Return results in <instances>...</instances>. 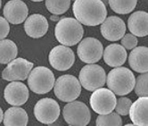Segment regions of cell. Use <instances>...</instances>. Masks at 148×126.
<instances>
[{"label":"cell","mask_w":148,"mask_h":126,"mask_svg":"<svg viewBox=\"0 0 148 126\" xmlns=\"http://www.w3.org/2000/svg\"><path fill=\"white\" fill-rule=\"evenodd\" d=\"M148 98L141 97L131 104L129 115L132 123L136 126L148 125Z\"/></svg>","instance_id":"cell-18"},{"label":"cell","mask_w":148,"mask_h":126,"mask_svg":"<svg viewBox=\"0 0 148 126\" xmlns=\"http://www.w3.org/2000/svg\"><path fill=\"white\" fill-rule=\"evenodd\" d=\"M33 68V63H31L24 58H14L2 72V77L8 81H25L30 71Z\"/></svg>","instance_id":"cell-11"},{"label":"cell","mask_w":148,"mask_h":126,"mask_svg":"<svg viewBox=\"0 0 148 126\" xmlns=\"http://www.w3.org/2000/svg\"><path fill=\"white\" fill-rule=\"evenodd\" d=\"M96 124L97 126H121L122 125V119L117 113L111 112L107 114H99L97 118Z\"/></svg>","instance_id":"cell-25"},{"label":"cell","mask_w":148,"mask_h":126,"mask_svg":"<svg viewBox=\"0 0 148 126\" xmlns=\"http://www.w3.org/2000/svg\"><path fill=\"white\" fill-rule=\"evenodd\" d=\"M50 19L53 21V22H56V21H59V15H56V14H53Z\"/></svg>","instance_id":"cell-30"},{"label":"cell","mask_w":148,"mask_h":126,"mask_svg":"<svg viewBox=\"0 0 148 126\" xmlns=\"http://www.w3.org/2000/svg\"><path fill=\"white\" fill-rule=\"evenodd\" d=\"M29 96V90L24 83L20 81H11L4 90L5 100L11 106L20 107L24 105Z\"/></svg>","instance_id":"cell-14"},{"label":"cell","mask_w":148,"mask_h":126,"mask_svg":"<svg viewBox=\"0 0 148 126\" xmlns=\"http://www.w3.org/2000/svg\"><path fill=\"white\" fill-rule=\"evenodd\" d=\"M101 34L109 41H117L126 33V24L124 21L118 16H109L101 23Z\"/></svg>","instance_id":"cell-13"},{"label":"cell","mask_w":148,"mask_h":126,"mask_svg":"<svg viewBox=\"0 0 148 126\" xmlns=\"http://www.w3.org/2000/svg\"><path fill=\"white\" fill-rule=\"evenodd\" d=\"M31 1H33V2H41V1H43V0H31Z\"/></svg>","instance_id":"cell-32"},{"label":"cell","mask_w":148,"mask_h":126,"mask_svg":"<svg viewBox=\"0 0 148 126\" xmlns=\"http://www.w3.org/2000/svg\"><path fill=\"white\" fill-rule=\"evenodd\" d=\"M55 95L62 102H71L76 100L81 93L79 81L73 75L64 74L55 81Z\"/></svg>","instance_id":"cell-5"},{"label":"cell","mask_w":148,"mask_h":126,"mask_svg":"<svg viewBox=\"0 0 148 126\" xmlns=\"http://www.w3.org/2000/svg\"><path fill=\"white\" fill-rule=\"evenodd\" d=\"M73 1H75V0H73Z\"/></svg>","instance_id":"cell-34"},{"label":"cell","mask_w":148,"mask_h":126,"mask_svg":"<svg viewBox=\"0 0 148 126\" xmlns=\"http://www.w3.org/2000/svg\"><path fill=\"white\" fill-rule=\"evenodd\" d=\"M132 101L128 98H120L119 99L116 100V106H115V110L116 113L120 115H126L129 114L130 108L131 107Z\"/></svg>","instance_id":"cell-27"},{"label":"cell","mask_w":148,"mask_h":126,"mask_svg":"<svg viewBox=\"0 0 148 126\" xmlns=\"http://www.w3.org/2000/svg\"><path fill=\"white\" fill-rule=\"evenodd\" d=\"M18 48L14 41L10 39L0 40V64L6 65L17 57Z\"/></svg>","instance_id":"cell-22"},{"label":"cell","mask_w":148,"mask_h":126,"mask_svg":"<svg viewBox=\"0 0 148 126\" xmlns=\"http://www.w3.org/2000/svg\"><path fill=\"white\" fill-rule=\"evenodd\" d=\"M63 118L71 126H86L91 119V113L88 106L80 101H71L63 107Z\"/></svg>","instance_id":"cell-7"},{"label":"cell","mask_w":148,"mask_h":126,"mask_svg":"<svg viewBox=\"0 0 148 126\" xmlns=\"http://www.w3.org/2000/svg\"><path fill=\"white\" fill-rule=\"evenodd\" d=\"M28 85L36 94H47L55 85V75L45 66H38L30 71L28 76Z\"/></svg>","instance_id":"cell-4"},{"label":"cell","mask_w":148,"mask_h":126,"mask_svg":"<svg viewBox=\"0 0 148 126\" xmlns=\"http://www.w3.org/2000/svg\"><path fill=\"white\" fill-rule=\"evenodd\" d=\"M45 5L51 14L60 15L69 10L71 0H46Z\"/></svg>","instance_id":"cell-24"},{"label":"cell","mask_w":148,"mask_h":126,"mask_svg":"<svg viewBox=\"0 0 148 126\" xmlns=\"http://www.w3.org/2000/svg\"><path fill=\"white\" fill-rule=\"evenodd\" d=\"M28 120L27 112L23 108L14 106L7 109L3 117V123L5 126H26Z\"/></svg>","instance_id":"cell-21"},{"label":"cell","mask_w":148,"mask_h":126,"mask_svg":"<svg viewBox=\"0 0 148 126\" xmlns=\"http://www.w3.org/2000/svg\"><path fill=\"white\" fill-rule=\"evenodd\" d=\"M48 59L53 68L62 72L71 68L75 62V55L69 47L60 45L50 51Z\"/></svg>","instance_id":"cell-12"},{"label":"cell","mask_w":148,"mask_h":126,"mask_svg":"<svg viewBox=\"0 0 148 126\" xmlns=\"http://www.w3.org/2000/svg\"><path fill=\"white\" fill-rule=\"evenodd\" d=\"M84 30L76 19L64 17L58 21L55 28V36L63 46L72 47L82 39Z\"/></svg>","instance_id":"cell-2"},{"label":"cell","mask_w":148,"mask_h":126,"mask_svg":"<svg viewBox=\"0 0 148 126\" xmlns=\"http://www.w3.org/2000/svg\"><path fill=\"white\" fill-rule=\"evenodd\" d=\"M1 5H2V2H1V0H0V8H1Z\"/></svg>","instance_id":"cell-33"},{"label":"cell","mask_w":148,"mask_h":126,"mask_svg":"<svg viewBox=\"0 0 148 126\" xmlns=\"http://www.w3.org/2000/svg\"><path fill=\"white\" fill-rule=\"evenodd\" d=\"M121 39V46L125 49H133L136 47L137 45V39L136 36L133 34L128 33V34H124V36Z\"/></svg>","instance_id":"cell-28"},{"label":"cell","mask_w":148,"mask_h":126,"mask_svg":"<svg viewBox=\"0 0 148 126\" xmlns=\"http://www.w3.org/2000/svg\"><path fill=\"white\" fill-rule=\"evenodd\" d=\"M48 22L45 16L39 14H31L24 21L26 34L33 39H38L46 35L48 30Z\"/></svg>","instance_id":"cell-16"},{"label":"cell","mask_w":148,"mask_h":126,"mask_svg":"<svg viewBox=\"0 0 148 126\" xmlns=\"http://www.w3.org/2000/svg\"><path fill=\"white\" fill-rule=\"evenodd\" d=\"M77 54L79 58L86 64H96L103 56V47L96 38H85L79 42Z\"/></svg>","instance_id":"cell-9"},{"label":"cell","mask_w":148,"mask_h":126,"mask_svg":"<svg viewBox=\"0 0 148 126\" xmlns=\"http://www.w3.org/2000/svg\"><path fill=\"white\" fill-rule=\"evenodd\" d=\"M76 20L86 26L101 24L107 16V9L102 0H75L72 5Z\"/></svg>","instance_id":"cell-1"},{"label":"cell","mask_w":148,"mask_h":126,"mask_svg":"<svg viewBox=\"0 0 148 126\" xmlns=\"http://www.w3.org/2000/svg\"><path fill=\"white\" fill-rule=\"evenodd\" d=\"M136 78L133 72L126 67H115L106 77L108 89L115 95L126 96L130 94L135 86Z\"/></svg>","instance_id":"cell-3"},{"label":"cell","mask_w":148,"mask_h":126,"mask_svg":"<svg viewBox=\"0 0 148 126\" xmlns=\"http://www.w3.org/2000/svg\"><path fill=\"white\" fill-rule=\"evenodd\" d=\"M3 117H4V113L1 107H0V123H1V122H3Z\"/></svg>","instance_id":"cell-31"},{"label":"cell","mask_w":148,"mask_h":126,"mask_svg":"<svg viewBox=\"0 0 148 126\" xmlns=\"http://www.w3.org/2000/svg\"><path fill=\"white\" fill-rule=\"evenodd\" d=\"M36 119L43 124L54 123L60 115V107L53 98H45L38 100L34 107Z\"/></svg>","instance_id":"cell-10"},{"label":"cell","mask_w":148,"mask_h":126,"mask_svg":"<svg viewBox=\"0 0 148 126\" xmlns=\"http://www.w3.org/2000/svg\"><path fill=\"white\" fill-rule=\"evenodd\" d=\"M9 31H10L9 23L4 17L0 16V40L5 39L9 34Z\"/></svg>","instance_id":"cell-29"},{"label":"cell","mask_w":148,"mask_h":126,"mask_svg":"<svg viewBox=\"0 0 148 126\" xmlns=\"http://www.w3.org/2000/svg\"><path fill=\"white\" fill-rule=\"evenodd\" d=\"M128 29L134 36L145 37L148 34V14L144 11L133 13L128 20Z\"/></svg>","instance_id":"cell-19"},{"label":"cell","mask_w":148,"mask_h":126,"mask_svg":"<svg viewBox=\"0 0 148 126\" xmlns=\"http://www.w3.org/2000/svg\"><path fill=\"white\" fill-rule=\"evenodd\" d=\"M137 0H108L111 9L116 14H128L136 8Z\"/></svg>","instance_id":"cell-23"},{"label":"cell","mask_w":148,"mask_h":126,"mask_svg":"<svg viewBox=\"0 0 148 126\" xmlns=\"http://www.w3.org/2000/svg\"><path fill=\"white\" fill-rule=\"evenodd\" d=\"M102 57L107 65L115 68L125 64L128 54H127V50L121 45L114 43L105 48Z\"/></svg>","instance_id":"cell-17"},{"label":"cell","mask_w":148,"mask_h":126,"mask_svg":"<svg viewBox=\"0 0 148 126\" xmlns=\"http://www.w3.org/2000/svg\"><path fill=\"white\" fill-rule=\"evenodd\" d=\"M147 79L148 75L147 72L142 73L136 79L135 81V92L138 98L147 97L148 96V90H147Z\"/></svg>","instance_id":"cell-26"},{"label":"cell","mask_w":148,"mask_h":126,"mask_svg":"<svg viewBox=\"0 0 148 126\" xmlns=\"http://www.w3.org/2000/svg\"><path fill=\"white\" fill-rule=\"evenodd\" d=\"M115 94L109 89L99 88L94 90L90 97V107L98 114H107L112 112L116 106Z\"/></svg>","instance_id":"cell-8"},{"label":"cell","mask_w":148,"mask_h":126,"mask_svg":"<svg viewBox=\"0 0 148 126\" xmlns=\"http://www.w3.org/2000/svg\"><path fill=\"white\" fill-rule=\"evenodd\" d=\"M3 14L8 23L20 24L27 19L29 9L27 5L22 0H10L5 5Z\"/></svg>","instance_id":"cell-15"},{"label":"cell","mask_w":148,"mask_h":126,"mask_svg":"<svg viewBox=\"0 0 148 126\" xmlns=\"http://www.w3.org/2000/svg\"><path fill=\"white\" fill-rule=\"evenodd\" d=\"M79 81L81 87L88 91H94L104 86L106 81V73L102 66L88 64L80 70Z\"/></svg>","instance_id":"cell-6"},{"label":"cell","mask_w":148,"mask_h":126,"mask_svg":"<svg viewBox=\"0 0 148 126\" xmlns=\"http://www.w3.org/2000/svg\"><path fill=\"white\" fill-rule=\"evenodd\" d=\"M147 52L146 47H136L132 49L129 56V64L133 71L139 73L148 72Z\"/></svg>","instance_id":"cell-20"}]
</instances>
